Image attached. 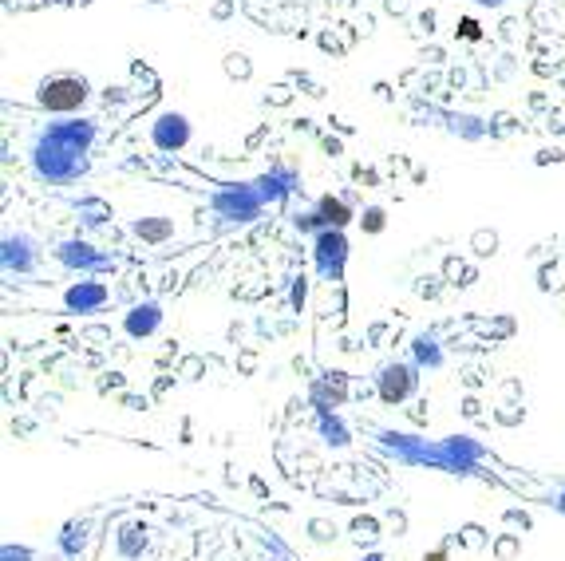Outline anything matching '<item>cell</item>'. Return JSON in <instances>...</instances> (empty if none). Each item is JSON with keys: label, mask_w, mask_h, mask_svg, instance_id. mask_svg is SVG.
Listing matches in <instances>:
<instances>
[{"label": "cell", "mask_w": 565, "mask_h": 561, "mask_svg": "<svg viewBox=\"0 0 565 561\" xmlns=\"http://www.w3.org/2000/svg\"><path fill=\"white\" fill-rule=\"evenodd\" d=\"M364 561H384V558H380V554H372V558H364Z\"/></svg>", "instance_id": "4316f807"}, {"label": "cell", "mask_w": 565, "mask_h": 561, "mask_svg": "<svg viewBox=\"0 0 565 561\" xmlns=\"http://www.w3.org/2000/svg\"><path fill=\"white\" fill-rule=\"evenodd\" d=\"M0 561H36V554H32L28 546H12V542H4V550H0Z\"/></svg>", "instance_id": "ac0fdd59"}, {"label": "cell", "mask_w": 565, "mask_h": 561, "mask_svg": "<svg viewBox=\"0 0 565 561\" xmlns=\"http://www.w3.org/2000/svg\"><path fill=\"white\" fill-rule=\"evenodd\" d=\"M226 72L238 76V80H249V64H245V56H230V60H226Z\"/></svg>", "instance_id": "44dd1931"}, {"label": "cell", "mask_w": 565, "mask_h": 561, "mask_svg": "<svg viewBox=\"0 0 565 561\" xmlns=\"http://www.w3.org/2000/svg\"><path fill=\"white\" fill-rule=\"evenodd\" d=\"M135 234L143 241H162L170 234V222H135Z\"/></svg>", "instance_id": "2e32d148"}, {"label": "cell", "mask_w": 565, "mask_h": 561, "mask_svg": "<svg viewBox=\"0 0 565 561\" xmlns=\"http://www.w3.org/2000/svg\"><path fill=\"white\" fill-rule=\"evenodd\" d=\"M352 534H356L360 542H376V522H372V518H356V522H352Z\"/></svg>", "instance_id": "d6986e66"}, {"label": "cell", "mask_w": 565, "mask_h": 561, "mask_svg": "<svg viewBox=\"0 0 565 561\" xmlns=\"http://www.w3.org/2000/svg\"><path fill=\"white\" fill-rule=\"evenodd\" d=\"M40 241L32 238L28 230H4L0 241V265L8 277H32L40 269Z\"/></svg>", "instance_id": "3957f363"}, {"label": "cell", "mask_w": 565, "mask_h": 561, "mask_svg": "<svg viewBox=\"0 0 565 561\" xmlns=\"http://www.w3.org/2000/svg\"><path fill=\"white\" fill-rule=\"evenodd\" d=\"M317 431H321V439L328 447H348V427H344L340 415H328L324 411L321 419H317Z\"/></svg>", "instance_id": "4fadbf2b"}, {"label": "cell", "mask_w": 565, "mask_h": 561, "mask_svg": "<svg viewBox=\"0 0 565 561\" xmlns=\"http://www.w3.org/2000/svg\"><path fill=\"white\" fill-rule=\"evenodd\" d=\"M147 135H151V143L166 151V155H174V151H182L186 143H190V119L182 115V111H162L151 119V127H147Z\"/></svg>", "instance_id": "52a82bcc"}, {"label": "cell", "mask_w": 565, "mask_h": 561, "mask_svg": "<svg viewBox=\"0 0 565 561\" xmlns=\"http://www.w3.org/2000/svg\"><path fill=\"white\" fill-rule=\"evenodd\" d=\"M423 561H447V554H443V550H435L431 558H423Z\"/></svg>", "instance_id": "484cf974"}, {"label": "cell", "mask_w": 565, "mask_h": 561, "mask_svg": "<svg viewBox=\"0 0 565 561\" xmlns=\"http://www.w3.org/2000/svg\"><path fill=\"white\" fill-rule=\"evenodd\" d=\"M87 546V522H68L64 534H60V550L68 558H80V550Z\"/></svg>", "instance_id": "5bb4252c"}, {"label": "cell", "mask_w": 565, "mask_h": 561, "mask_svg": "<svg viewBox=\"0 0 565 561\" xmlns=\"http://www.w3.org/2000/svg\"><path fill=\"white\" fill-rule=\"evenodd\" d=\"M56 261H60L64 269H72V273H83V277L111 269V257H107L103 249H95L91 241H80V238L60 241V245H56Z\"/></svg>", "instance_id": "5b68a950"}, {"label": "cell", "mask_w": 565, "mask_h": 561, "mask_svg": "<svg viewBox=\"0 0 565 561\" xmlns=\"http://www.w3.org/2000/svg\"><path fill=\"white\" fill-rule=\"evenodd\" d=\"M91 95V83L83 76H72V72H60V76H48L40 83V107L44 111H56V115H68V111H80Z\"/></svg>", "instance_id": "7a4b0ae2"}, {"label": "cell", "mask_w": 565, "mask_h": 561, "mask_svg": "<svg viewBox=\"0 0 565 561\" xmlns=\"http://www.w3.org/2000/svg\"><path fill=\"white\" fill-rule=\"evenodd\" d=\"M415 384H419V376H415V368L411 364H400V360H392V364H384L380 368V376H376V392H380V400L384 403H404L411 392H415Z\"/></svg>", "instance_id": "ba28073f"}, {"label": "cell", "mask_w": 565, "mask_h": 561, "mask_svg": "<svg viewBox=\"0 0 565 561\" xmlns=\"http://www.w3.org/2000/svg\"><path fill=\"white\" fill-rule=\"evenodd\" d=\"M107 305V285L95 277H80L64 289V309L68 313H99Z\"/></svg>", "instance_id": "9c48e42d"}, {"label": "cell", "mask_w": 565, "mask_h": 561, "mask_svg": "<svg viewBox=\"0 0 565 561\" xmlns=\"http://www.w3.org/2000/svg\"><path fill=\"white\" fill-rule=\"evenodd\" d=\"M162 324V309L155 301H143V305H135L127 317H123V332L131 336V340H147V336H155Z\"/></svg>", "instance_id": "30bf717a"}, {"label": "cell", "mask_w": 565, "mask_h": 561, "mask_svg": "<svg viewBox=\"0 0 565 561\" xmlns=\"http://www.w3.org/2000/svg\"><path fill=\"white\" fill-rule=\"evenodd\" d=\"M119 550H123V558H139V554L147 550V530H139V526H123V534H119Z\"/></svg>", "instance_id": "9a60e30c"}, {"label": "cell", "mask_w": 565, "mask_h": 561, "mask_svg": "<svg viewBox=\"0 0 565 561\" xmlns=\"http://www.w3.org/2000/svg\"><path fill=\"white\" fill-rule=\"evenodd\" d=\"M411 356H415L419 368H431V372L443 368V360H447L443 348H439V336H435V332H419V336L411 340Z\"/></svg>", "instance_id": "8fae6325"}, {"label": "cell", "mask_w": 565, "mask_h": 561, "mask_svg": "<svg viewBox=\"0 0 565 561\" xmlns=\"http://www.w3.org/2000/svg\"><path fill=\"white\" fill-rule=\"evenodd\" d=\"M210 206H214V214H222L226 222H253V218L261 214L265 198H261L257 186H222V190L210 198Z\"/></svg>", "instance_id": "277c9868"}, {"label": "cell", "mask_w": 565, "mask_h": 561, "mask_svg": "<svg viewBox=\"0 0 565 561\" xmlns=\"http://www.w3.org/2000/svg\"><path fill=\"white\" fill-rule=\"evenodd\" d=\"M506 522H510V526H522V530H530V518H526V514H518V510H510V514H506Z\"/></svg>", "instance_id": "7402d4cb"}, {"label": "cell", "mask_w": 565, "mask_h": 561, "mask_svg": "<svg viewBox=\"0 0 565 561\" xmlns=\"http://www.w3.org/2000/svg\"><path fill=\"white\" fill-rule=\"evenodd\" d=\"M95 143V123L87 119H60V123H48L32 147V170L40 182H52V186H64V182H76L83 170H87V151Z\"/></svg>", "instance_id": "6da1fadb"}, {"label": "cell", "mask_w": 565, "mask_h": 561, "mask_svg": "<svg viewBox=\"0 0 565 561\" xmlns=\"http://www.w3.org/2000/svg\"><path fill=\"white\" fill-rule=\"evenodd\" d=\"M317 218H321L324 230H340V226H348V222H352V210H348V202H340V198L324 194L321 202H317Z\"/></svg>", "instance_id": "7c38bea8"}, {"label": "cell", "mask_w": 565, "mask_h": 561, "mask_svg": "<svg viewBox=\"0 0 565 561\" xmlns=\"http://www.w3.org/2000/svg\"><path fill=\"white\" fill-rule=\"evenodd\" d=\"M313 261H317V273L324 281H340L344 277V261H348V238L340 230H321L313 238Z\"/></svg>", "instance_id": "8992f818"}, {"label": "cell", "mask_w": 565, "mask_h": 561, "mask_svg": "<svg viewBox=\"0 0 565 561\" xmlns=\"http://www.w3.org/2000/svg\"><path fill=\"white\" fill-rule=\"evenodd\" d=\"M554 506H558V510H562V514H565V486H562V490H558V502H554Z\"/></svg>", "instance_id": "d4e9b609"}, {"label": "cell", "mask_w": 565, "mask_h": 561, "mask_svg": "<svg viewBox=\"0 0 565 561\" xmlns=\"http://www.w3.org/2000/svg\"><path fill=\"white\" fill-rule=\"evenodd\" d=\"M463 534H467V546H479V530H475V526H467Z\"/></svg>", "instance_id": "cb8c5ba5"}, {"label": "cell", "mask_w": 565, "mask_h": 561, "mask_svg": "<svg viewBox=\"0 0 565 561\" xmlns=\"http://www.w3.org/2000/svg\"><path fill=\"white\" fill-rule=\"evenodd\" d=\"M463 36H467V40H479V24H475V20H463Z\"/></svg>", "instance_id": "603a6c76"}, {"label": "cell", "mask_w": 565, "mask_h": 561, "mask_svg": "<svg viewBox=\"0 0 565 561\" xmlns=\"http://www.w3.org/2000/svg\"><path fill=\"white\" fill-rule=\"evenodd\" d=\"M360 222H364V230H368V234H380V230H384V210H380V206H368Z\"/></svg>", "instance_id": "e0dca14e"}, {"label": "cell", "mask_w": 565, "mask_h": 561, "mask_svg": "<svg viewBox=\"0 0 565 561\" xmlns=\"http://www.w3.org/2000/svg\"><path fill=\"white\" fill-rule=\"evenodd\" d=\"M479 4H502V0H479Z\"/></svg>", "instance_id": "83f0119b"}, {"label": "cell", "mask_w": 565, "mask_h": 561, "mask_svg": "<svg viewBox=\"0 0 565 561\" xmlns=\"http://www.w3.org/2000/svg\"><path fill=\"white\" fill-rule=\"evenodd\" d=\"M494 245H498V234H475V253H479V257H490V253H494Z\"/></svg>", "instance_id": "ffe728a7"}]
</instances>
